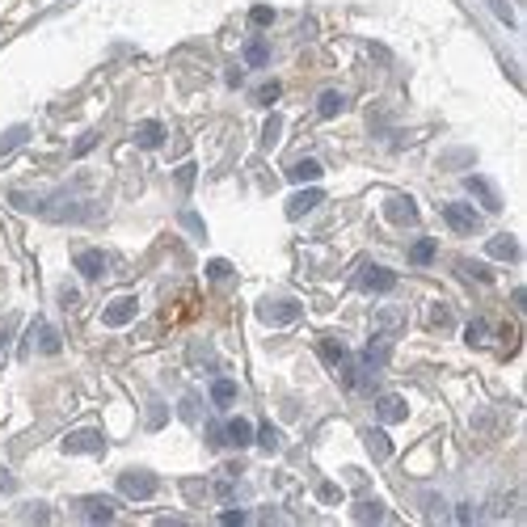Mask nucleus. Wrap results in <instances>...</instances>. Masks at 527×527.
<instances>
[{"mask_svg": "<svg viewBox=\"0 0 527 527\" xmlns=\"http://www.w3.org/2000/svg\"><path fill=\"white\" fill-rule=\"evenodd\" d=\"M464 337H469V346H489L493 329H489V321H473V325L464 329Z\"/></svg>", "mask_w": 527, "mask_h": 527, "instance_id": "b1692460", "label": "nucleus"}, {"mask_svg": "<svg viewBox=\"0 0 527 527\" xmlns=\"http://www.w3.org/2000/svg\"><path fill=\"white\" fill-rule=\"evenodd\" d=\"M279 131H283V118H279V114H270V118H266V127H262V144L275 148V144H279Z\"/></svg>", "mask_w": 527, "mask_h": 527, "instance_id": "c85d7f7f", "label": "nucleus"}, {"mask_svg": "<svg viewBox=\"0 0 527 527\" xmlns=\"http://www.w3.org/2000/svg\"><path fill=\"white\" fill-rule=\"evenodd\" d=\"M485 249H489V257H498V262H519V240L515 237H493Z\"/></svg>", "mask_w": 527, "mask_h": 527, "instance_id": "ddd939ff", "label": "nucleus"}, {"mask_svg": "<svg viewBox=\"0 0 527 527\" xmlns=\"http://www.w3.org/2000/svg\"><path fill=\"white\" fill-rule=\"evenodd\" d=\"M469 190L477 194V198L485 203V207H489V211H498V194L489 190V182H485V178H469Z\"/></svg>", "mask_w": 527, "mask_h": 527, "instance_id": "4be33fe9", "label": "nucleus"}, {"mask_svg": "<svg viewBox=\"0 0 527 527\" xmlns=\"http://www.w3.org/2000/svg\"><path fill=\"white\" fill-rule=\"evenodd\" d=\"M178 414H182L186 422H198V414H203V405H198V396H186V401L178 405Z\"/></svg>", "mask_w": 527, "mask_h": 527, "instance_id": "473e14b6", "label": "nucleus"}, {"mask_svg": "<svg viewBox=\"0 0 527 527\" xmlns=\"http://www.w3.org/2000/svg\"><path fill=\"white\" fill-rule=\"evenodd\" d=\"M443 220H447L456 232H464V237L477 228V211H473V207H464V203H447V207H443Z\"/></svg>", "mask_w": 527, "mask_h": 527, "instance_id": "423d86ee", "label": "nucleus"}, {"mask_svg": "<svg viewBox=\"0 0 527 527\" xmlns=\"http://www.w3.org/2000/svg\"><path fill=\"white\" fill-rule=\"evenodd\" d=\"M228 275H232V266H228V262H220V257L207 266V279H228Z\"/></svg>", "mask_w": 527, "mask_h": 527, "instance_id": "e433bc0d", "label": "nucleus"}, {"mask_svg": "<svg viewBox=\"0 0 527 527\" xmlns=\"http://www.w3.org/2000/svg\"><path fill=\"white\" fill-rule=\"evenodd\" d=\"M376 414H380L384 422H405V414H409V405L396 396V392H384L380 401H376Z\"/></svg>", "mask_w": 527, "mask_h": 527, "instance_id": "9b49d317", "label": "nucleus"}, {"mask_svg": "<svg viewBox=\"0 0 527 527\" xmlns=\"http://www.w3.org/2000/svg\"><path fill=\"white\" fill-rule=\"evenodd\" d=\"M291 178L295 182H317L321 178V165L317 160H300V165H291Z\"/></svg>", "mask_w": 527, "mask_h": 527, "instance_id": "393cba45", "label": "nucleus"}, {"mask_svg": "<svg viewBox=\"0 0 527 527\" xmlns=\"http://www.w3.org/2000/svg\"><path fill=\"white\" fill-rule=\"evenodd\" d=\"M211 401H215L220 409H224V405H232V401H237V384H232V380H215V384H211Z\"/></svg>", "mask_w": 527, "mask_h": 527, "instance_id": "aec40b11", "label": "nucleus"}, {"mask_svg": "<svg viewBox=\"0 0 527 527\" xmlns=\"http://www.w3.org/2000/svg\"><path fill=\"white\" fill-rule=\"evenodd\" d=\"M270 17H275V13H270L266 4H257V9H253V21H257V26H270Z\"/></svg>", "mask_w": 527, "mask_h": 527, "instance_id": "a19ab883", "label": "nucleus"}, {"mask_svg": "<svg viewBox=\"0 0 527 527\" xmlns=\"http://www.w3.org/2000/svg\"><path fill=\"white\" fill-rule=\"evenodd\" d=\"M431 321L439 325V329H447V325H451V308H443V304H434V308H431Z\"/></svg>", "mask_w": 527, "mask_h": 527, "instance_id": "f704fd0d", "label": "nucleus"}, {"mask_svg": "<svg viewBox=\"0 0 527 527\" xmlns=\"http://www.w3.org/2000/svg\"><path fill=\"white\" fill-rule=\"evenodd\" d=\"M388 354H392V342H388V334H376L372 342H367V350H363V367H384L388 363Z\"/></svg>", "mask_w": 527, "mask_h": 527, "instance_id": "1a4fd4ad", "label": "nucleus"}, {"mask_svg": "<svg viewBox=\"0 0 527 527\" xmlns=\"http://www.w3.org/2000/svg\"><path fill=\"white\" fill-rule=\"evenodd\" d=\"M317 493H321V502H329V506H334L337 498H342V489H337V485H329V481H325V485H321Z\"/></svg>", "mask_w": 527, "mask_h": 527, "instance_id": "ea45409f", "label": "nucleus"}, {"mask_svg": "<svg viewBox=\"0 0 527 527\" xmlns=\"http://www.w3.org/2000/svg\"><path fill=\"white\" fill-rule=\"evenodd\" d=\"M135 144L140 148H160L165 144V127H160V123H144V127L135 131Z\"/></svg>", "mask_w": 527, "mask_h": 527, "instance_id": "f3484780", "label": "nucleus"}, {"mask_svg": "<svg viewBox=\"0 0 527 527\" xmlns=\"http://www.w3.org/2000/svg\"><path fill=\"white\" fill-rule=\"evenodd\" d=\"M321 198H325V194L317 190V186H312V190H300V194H291V203H287V215H291V220H300V215H308V211H317V207H321Z\"/></svg>", "mask_w": 527, "mask_h": 527, "instance_id": "9d476101", "label": "nucleus"}, {"mask_svg": "<svg viewBox=\"0 0 527 527\" xmlns=\"http://www.w3.org/2000/svg\"><path fill=\"white\" fill-rule=\"evenodd\" d=\"M262 321L266 325H295L300 321V304L295 300H266L262 304Z\"/></svg>", "mask_w": 527, "mask_h": 527, "instance_id": "20e7f679", "label": "nucleus"}, {"mask_svg": "<svg viewBox=\"0 0 527 527\" xmlns=\"http://www.w3.org/2000/svg\"><path fill=\"white\" fill-rule=\"evenodd\" d=\"M0 489H4V493H9V489H13V477H9V473H4V469H0Z\"/></svg>", "mask_w": 527, "mask_h": 527, "instance_id": "49530a36", "label": "nucleus"}, {"mask_svg": "<svg viewBox=\"0 0 527 527\" xmlns=\"http://www.w3.org/2000/svg\"><path fill=\"white\" fill-rule=\"evenodd\" d=\"M118 493H127L131 502H144V498L156 493V477L144 473V469H127V473L118 477Z\"/></svg>", "mask_w": 527, "mask_h": 527, "instance_id": "f03ea898", "label": "nucleus"}, {"mask_svg": "<svg viewBox=\"0 0 527 527\" xmlns=\"http://www.w3.org/2000/svg\"><path fill=\"white\" fill-rule=\"evenodd\" d=\"M266 59H270L266 43H249V47H245V63H249V68H262Z\"/></svg>", "mask_w": 527, "mask_h": 527, "instance_id": "c756f323", "label": "nucleus"}, {"mask_svg": "<svg viewBox=\"0 0 527 527\" xmlns=\"http://www.w3.org/2000/svg\"><path fill=\"white\" fill-rule=\"evenodd\" d=\"M376 325H380V334H396L401 329V308H380L376 312Z\"/></svg>", "mask_w": 527, "mask_h": 527, "instance_id": "5701e85b", "label": "nucleus"}, {"mask_svg": "<svg viewBox=\"0 0 527 527\" xmlns=\"http://www.w3.org/2000/svg\"><path fill=\"white\" fill-rule=\"evenodd\" d=\"M186 493L198 502V498H203V481H186Z\"/></svg>", "mask_w": 527, "mask_h": 527, "instance_id": "c03bdc74", "label": "nucleus"}, {"mask_svg": "<svg viewBox=\"0 0 527 527\" xmlns=\"http://www.w3.org/2000/svg\"><path fill=\"white\" fill-rule=\"evenodd\" d=\"M359 287H363V291H392V287H396V275H392V270H384V266H363Z\"/></svg>", "mask_w": 527, "mask_h": 527, "instance_id": "0eeeda50", "label": "nucleus"}, {"mask_svg": "<svg viewBox=\"0 0 527 527\" xmlns=\"http://www.w3.org/2000/svg\"><path fill=\"white\" fill-rule=\"evenodd\" d=\"M279 93H283V85H275V81H270V85H262V89H257V101H266V106H270V101H279Z\"/></svg>", "mask_w": 527, "mask_h": 527, "instance_id": "c9c22d12", "label": "nucleus"}, {"mask_svg": "<svg viewBox=\"0 0 527 527\" xmlns=\"http://www.w3.org/2000/svg\"><path fill=\"white\" fill-rule=\"evenodd\" d=\"M26 140H30V127H13V131L0 135V152H13V148L26 144Z\"/></svg>", "mask_w": 527, "mask_h": 527, "instance_id": "bb28decb", "label": "nucleus"}, {"mask_svg": "<svg viewBox=\"0 0 527 527\" xmlns=\"http://www.w3.org/2000/svg\"><path fill=\"white\" fill-rule=\"evenodd\" d=\"M194 182V165H182V169H178V186H190Z\"/></svg>", "mask_w": 527, "mask_h": 527, "instance_id": "37998d69", "label": "nucleus"}, {"mask_svg": "<svg viewBox=\"0 0 527 527\" xmlns=\"http://www.w3.org/2000/svg\"><path fill=\"white\" fill-rule=\"evenodd\" d=\"M464 279H473V283H493V270L485 266V262H473V257H460V266H456Z\"/></svg>", "mask_w": 527, "mask_h": 527, "instance_id": "dca6fc26", "label": "nucleus"}, {"mask_svg": "<svg viewBox=\"0 0 527 527\" xmlns=\"http://www.w3.org/2000/svg\"><path fill=\"white\" fill-rule=\"evenodd\" d=\"M140 312V304H135V295H123V300H114V304H106V325H127L131 317Z\"/></svg>", "mask_w": 527, "mask_h": 527, "instance_id": "6e6552de", "label": "nucleus"}, {"mask_svg": "<svg viewBox=\"0 0 527 527\" xmlns=\"http://www.w3.org/2000/svg\"><path fill=\"white\" fill-rule=\"evenodd\" d=\"M39 350L43 354H59V334L51 325H39Z\"/></svg>", "mask_w": 527, "mask_h": 527, "instance_id": "cd10ccee", "label": "nucleus"}, {"mask_svg": "<svg viewBox=\"0 0 527 527\" xmlns=\"http://www.w3.org/2000/svg\"><path fill=\"white\" fill-rule=\"evenodd\" d=\"M186 228H190L194 237H203V224H198V215H186Z\"/></svg>", "mask_w": 527, "mask_h": 527, "instance_id": "a18cd8bd", "label": "nucleus"}, {"mask_svg": "<svg viewBox=\"0 0 527 527\" xmlns=\"http://www.w3.org/2000/svg\"><path fill=\"white\" fill-rule=\"evenodd\" d=\"M489 4H493V13H498L506 26H515V13H511V4H506V0H489Z\"/></svg>", "mask_w": 527, "mask_h": 527, "instance_id": "58836bf2", "label": "nucleus"}, {"mask_svg": "<svg viewBox=\"0 0 527 527\" xmlns=\"http://www.w3.org/2000/svg\"><path fill=\"white\" fill-rule=\"evenodd\" d=\"M473 426H477V431H498V414H477Z\"/></svg>", "mask_w": 527, "mask_h": 527, "instance_id": "4c0bfd02", "label": "nucleus"}, {"mask_svg": "<svg viewBox=\"0 0 527 527\" xmlns=\"http://www.w3.org/2000/svg\"><path fill=\"white\" fill-rule=\"evenodd\" d=\"M257 443H262L266 451H275V447H279V431H275V426H262V431H257Z\"/></svg>", "mask_w": 527, "mask_h": 527, "instance_id": "72a5a7b5", "label": "nucleus"}, {"mask_svg": "<svg viewBox=\"0 0 527 527\" xmlns=\"http://www.w3.org/2000/svg\"><path fill=\"white\" fill-rule=\"evenodd\" d=\"M354 519H359V523H384L388 511H384L380 502H359V506H354Z\"/></svg>", "mask_w": 527, "mask_h": 527, "instance_id": "6ab92c4d", "label": "nucleus"}, {"mask_svg": "<svg viewBox=\"0 0 527 527\" xmlns=\"http://www.w3.org/2000/svg\"><path fill=\"white\" fill-rule=\"evenodd\" d=\"M224 439H228L232 447H249V443H253V426H249L245 418H232V422L224 426Z\"/></svg>", "mask_w": 527, "mask_h": 527, "instance_id": "2eb2a0df", "label": "nucleus"}, {"mask_svg": "<svg viewBox=\"0 0 527 527\" xmlns=\"http://www.w3.org/2000/svg\"><path fill=\"white\" fill-rule=\"evenodd\" d=\"M34 211H47L51 220H89V215H97L93 203H76V198H68V194H59V198H47V203H39Z\"/></svg>", "mask_w": 527, "mask_h": 527, "instance_id": "f257e3e1", "label": "nucleus"}, {"mask_svg": "<svg viewBox=\"0 0 527 527\" xmlns=\"http://www.w3.org/2000/svg\"><path fill=\"white\" fill-rule=\"evenodd\" d=\"M363 443H367V451H372L376 460H388V456H392V443H388V434L384 431H367L363 434Z\"/></svg>", "mask_w": 527, "mask_h": 527, "instance_id": "a211bd4d", "label": "nucleus"}, {"mask_svg": "<svg viewBox=\"0 0 527 527\" xmlns=\"http://www.w3.org/2000/svg\"><path fill=\"white\" fill-rule=\"evenodd\" d=\"M63 451H68V456H97V451H101V434L97 431H72L63 439Z\"/></svg>", "mask_w": 527, "mask_h": 527, "instance_id": "39448f33", "label": "nucleus"}, {"mask_svg": "<svg viewBox=\"0 0 527 527\" xmlns=\"http://www.w3.org/2000/svg\"><path fill=\"white\" fill-rule=\"evenodd\" d=\"M434 249H439V245H434L431 237H422L414 249H409V262H414V266H426V262H434Z\"/></svg>", "mask_w": 527, "mask_h": 527, "instance_id": "412c9836", "label": "nucleus"}, {"mask_svg": "<svg viewBox=\"0 0 527 527\" xmlns=\"http://www.w3.org/2000/svg\"><path fill=\"white\" fill-rule=\"evenodd\" d=\"M384 215H388V224L409 228V224H418V203H414L409 194H392V198L384 203Z\"/></svg>", "mask_w": 527, "mask_h": 527, "instance_id": "7ed1b4c3", "label": "nucleus"}, {"mask_svg": "<svg viewBox=\"0 0 527 527\" xmlns=\"http://www.w3.org/2000/svg\"><path fill=\"white\" fill-rule=\"evenodd\" d=\"M93 144H97V135H93V131H89V135H81V140H76V156H85V152H89Z\"/></svg>", "mask_w": 527, "mask_h": 527, "instance_id": "79ce46f5", "label": "nucleus"}, {"mask_svg": "<svg viewBox=\"0 0 527 527\" xmlns=\"http://www.w3.org/2000/svg\"><path fill=\"white\" fill-rule=\"evenodd\" d=\"M165 418H169V409H165L160 401H152V409H148V426H152V431H160V426H165Z\"/></svg>", "mask_w": 527, "mask_h": 527, "instance_id": "2f4dec72", "label": "nucleus"}, {"mask_svg": "<svg viewBox=\"0 0 527 527\" xmlns=\"http://www.w3.org/2000/svg\"><path fill=\"white\" fill-rule=\"evenodd\" d=\"M81 515L93 519V523H110V519H114V506H110L106 498H85V502H81Z\"/></svg>", "mask_w": 527, "mask_h": 527, "instance_id": "4468645a", "label": "nucleus"}, {"mask_svg": "<svg viewBox=\"0 0 527 527\" xmlns=\"http://www.w3.org/2000/svg\"><path fill=\"white\" fill-rule=\"evenodd\" d=\"M317 350H321V359H325L329 367H337V363L346 359V350H342V342H334V337H325V342H321Z\"/></svg>", "mask_w": 527, "mask_h": 527, "instance_id": "a878e982", "label": "nucleus"}, {"mask_svg": "<svg viewBox=\"0 0 527 527\" xmlns=\"http://www.w3.org/2000/svg\"><path fill=\"white\" fill-rule=\"evenodd\" d=\"M76 270H81L85 279H101V275H106V257H101L97 249H85V253H76Z\"/></svg>", "mask_w": 527, "mask_h": 527, "instance_id": "f8f14e48", "label": "nucleus"}, {"mask_svg": "<svg viewBox=\"0 0 527 527\" xmlns=\"http://www.w3.org/2000/svg\"><path fill=\"white\" fill-rule=\"evenodd\" d=\"M317 110H321L325 118H334L337 110H342V93H334V89H329V93H321V101H317Z\"/></svg>", "mask_w": 527, "mask_h": 527, "instance_id": "7c9ffc66", "label": "nucleus"}]
</instances>
